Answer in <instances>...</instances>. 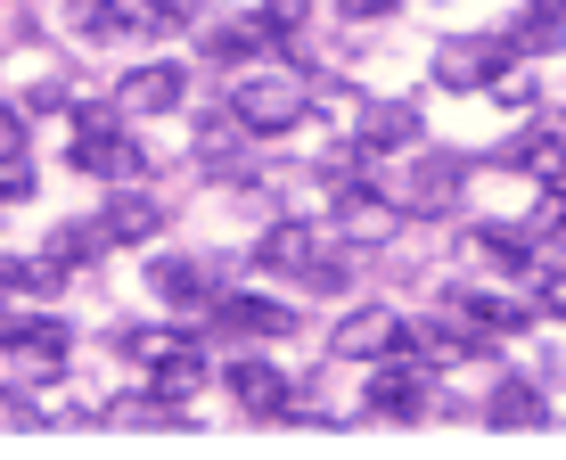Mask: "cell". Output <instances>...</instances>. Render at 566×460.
Here are the masks:
<instances>
[{
    "mask_svg": "<svg viewBox=\"0 0 566 460\" xmlns=\"http://www.w3.org/2000/svg\"><path fill=\"white\" fill-rule=\"evenodd\" d=\"M312 100H321V91H312L304 74H247V83L230 91V115L247 124V140H263V132H296L312 115Z\"/></svg>",
    "mask_w": 566,
    "mask_h": 460,
    "instance_id": "cell-1",
    "label": "cell"
},
{
    "mask_svg": "<svg viewBox=\"0 0 566 460\" xmlns=\"http://www.w3.org/2000/svg\"><path fill=\"white\" fill-rule=\"evenodd\" d=\"M501 66H517L510 33H501V42H452V50H436V83L443 91H484V83H501Z\"/></svg>",
    "mask_w": 566,
    "mask_h": 460,
    "instance_id": "cell-2",
    "label": "cell"
},
{
    "mask_svg": "<svg viewBox=\"0 0 566 460\" xmlns=\"http://www.w3.org/2000/svg\"><path fill=\"white\" fill-rule=\"evenodd\" d=\"M0 345H9L25 370H57V362H66V321L57 313H0Z\"/></svg>",
    "mask_w": 566,
    "mask_h": 460,
    "instance_id": "cell-3",
    "label": "cell"
},
{
    "mask_svg": "<svg viewBox=\"0 0 566 460\" xmlns=\"http://www.w3.org/2000/svg\"><path fill=\"white\" fill-rule=\"evenodd\" d=\"M411 140H419V107L411 100H369L361 124H354L361 157H395V148H411Z\"/></svg>",
    "mask_w": 566,
    "mask_h": 460,
    "instance_id": "cell-4",
    "label": "cell"
},
{
    "mask_svg": "<svg viewBox=\"0 0 566 460\" xmlns=\"http://www.w3.org/2000/svg\"><path fill=\"white\" fill-rule=\"evenodd\" d=\"M402 337H411V330H402L386 304H361V313L337 330V354H345V362H395V354H402Z\"/></svg>",
    "mask_w": 566,
    "mask_h": 460,
    "instance_id": "cell-5",
    "label": "cell"
},
{
    "mask_svg": "<svg viewBox=\"0 0 566 460\" xmlns=\"http://www.w3.org/2000/svg\"><path fill=\"white\" fill-rule=\"evenodd\" d=\"M74 165H83L91 181H132V172H140V148H132L115 124H83V140H74Z\"/></svg>",
    "mask_w": 566,
    "mask_h": 460,
    "instance_id": "cell-6",
    "label": "cell"
},
{
    "mask_svg": "<svg viewBox=\"0 0 566 460\" xmlns=\"http://www.w3.org/2000/svg\"><path fill=\"white\" fill-rule=\"evenodd\" d=\"M148 280H156L165 304H213L222 296V272H213L206 255H165V263H148Z\"/></svg>",
    "mask_w": 566,
    "mask_h": 460,
    "instance_id": "cell-7",
    "label": "cell"
},
{
    "mask_svg": "<svg viewBox=\"0 0 566 460\" xmlns=\"http://www.w3.org/2000/svg\"><path fill=\"white\" fill-rule=\"evenodd\" d=\"M361 411L369 419H427V378L419 370H369Z\"/></svg>",
    "mask_w": 566,
    "mask_h": 460,
    "instance_id": "cell-8",
    "label": "cell"
},
{
    "mask_svg": "<svg viewBox=\"0 0 566 460\" xmlns=\"http://www.w3.org/2000/svg\"><path fill=\"white\" fill-rule=\"evenodd\" d=\"M213 321H222L230 337H287L296 330V313L271 296H213Z\"/></svg>",
    "mask_w": 566,
    "mask_h": 460,
    "instance_id": "cell-9",
    "label": "cell"
},
{
    "mask_svg": "<svg viewBox=\"0 0 566 460\" xmlns=\"http://www.w3.org/2000/svg\"><path fill=\"white\" fill-rule=\"evenodd\" d=\"M321 255V239H312V222H271L263 239H255V263L263 272H280V280H304V263Z\"/></svg>",
    "mask_w": 566,
    "mask_h": 460,
    "instance_id": "cell-10",
    "label": "cell"
},
{
    "mask_svg": "<svg viewBox=\"0 0 566 460\" xmlns=\"http://www.w3.org/2000/svg\"><path fill=\"white\" fill-rule=\"evenodd\" d=\"M99 230H107V247H140V239H156V230H165V206L140 198V189H124V198L99 206Z\"/></svg>",
    "mask_w": 566,
    "mask_h": 460,
    "instance_id": "cell-11",
    "label": "cell"
},
{
    "mask_svg": "<svg viewBox=\"0 0 566 460\" xmlns=\"http://www.w3.org/2000/svg\"><path fill=\"white\" fill-rule=\"evenodd\" d=\"M337 222H345V239H395V206H386L378 198V189H369V181H345L337 189Z\"/></svg>",
    "mask_w": 566,
    "mask_h": 460,
    "instance_id": "cell-12",
    "label": "cell"
},
{
    "mask_svg": "<svg viewBox=\"0 0 566 460\" xmlns=\"http://www.w3.org/2000/svg\"><path fill=\"white\" fill-rule=\"evenodd\" d=\"M181 91H189V66H140V74H124L115 107H132V115H156V107H181Z\"/></svg>",
    "mask_w": 566,
    "mask_h": 460,
    "instance_id": "cell-13",
    "label": "cell"
},
{
    "mask_svg": "<svg viewBox=\"0 0 566 460\" xmlns=\"http://www.w3.org/2000/svg\"><path fill=\"white\" fill-rule=\"evenodd\" d=\"M443 313L476 321L484 337H517V330H525V304H510V296H476V288H452V296H443Z\"/></svg>",
    "mask_w": 566,
    "mask_h": 460,
    "instance_id": "cell-14",
    "label": "cell"
},
{
    "mask_svg": "<svg viewBox=\"0 0 566 460\" xmlns=\"http://www.w3.org/2000/svg\"><path fill=\"white\" fill-rule=\"evenodd\" d=\"M460 181H468V172H460L452 157H419L411 189H402V206H419V215H443V206L460 198Z\"/></svg>",
    "mask_w": 566,
    "mask_h": 460,
    "instance_id": "cell-15",
    "label": "cell"
},
{
    "mask_svg": "<svg viewBox=\"0 0 566 460\" xmlns=\"http://www.w3.org/2000/svg\"><path fill=\"white\" fill-rule=\"evenodd\" d=\"M107 337H115V354H132L140 370H156V362H172V354H189V345H198L189 330H107Z\"/></svg>",
    "mask_w": 566,
    "mask_h": 460,
    "instance_id": "cell-16",
    "label": "cell"
},
{
    "mask_svg": "<svg viewBox=\"0 0 566 460\" xmlns=\"http://www.w3.org/2000/svg\"><path fill=\"white\" fill-rule=\"evenodd\" d=\"M263 50H271L263 17H247V25H222V33H206V58H213V66H255Z\"/></svg>",
    "mask_w": 566,
    "mask_h": 460,
    "instance_id": "cell-17",
    "label": "cell"
},
{
    "mask_svg": "<svg viewBox=\"0 0 566 460\" xmlns=\"http://www.w3.org/2000/svg\"><path fill=\"white\" fill-rule=\"evenodd\" d=\"M484 419H493V428H542V419H551V402H542L534 387H525V378H510V387H493Z\"/></svg>",
    "mask_w": 566,
    "mask_h": 460,
    "instance_id": "cell-18",
    "label": "cell"
},
{
    "mask_svg": "<svg viewBox=\"0 0 566 460\" xmlns=\"http://www.w3.org/2000/svg\"><path fill=\"white\" fill-rule=\"evenodd\" d=\"M57 280H66V263H57V255H0V288H25V296H50Z\"/></svg>",
    "mask_w": 566,
    "mask_h": 460,
    "instance_id": "cell-19",
    "label": "cell"
},
{
    "mask_svg": "<svg viewBox=\"0 0 566 460\" xmlns=\"http://www.w3.org/2000/svg\"><path fill=\"white\" fill-rule=\"evenodd\" d=\"M476 247L501 263V272H534V239H525V230H476Z\"/></svg>",
    "mask_w": 566,
    "mask_h": 460,
    "instance_id": "cell-20",
    "label": "cell"
},
{
    "mask_svg": "<svg viewBox=\"0 0 566 460\" xmlns=\"http://www.w3.org/2000/svg\"><path fill=\"white\" fill-rule=\"evenodd\" d=\"M239 140H247V124H239V115L222 107V115H206V132H198V157H206V165H222V157H230Z\"/></svg>",
    "mask_w": 566,
    "mask_h": 460,
    "instance_id": "cell-21",
    "label": "cell"
},
{
    "mask_svg": "<svg viewBox=\"0 0 566 460\" xmlns=\"http://www.w3.org/2000/svg\"><path fill=\"white\" fill-rule=\"evenodd\" d=\"M304 288H312V296H345V288H354V255H312Z\"/></svg>",
    "mask_w": 566,
    "mask_h": 460,
    "instance_id": "cell-22",
    "label": "cell"
},
{
    "mask_svg": "<svg viewBox=\"0 0 566 460\" xmlns=\"http://www.w3.org/2000/svg\"><path fill=\"white\" fill-rule=\"evenodd\" d=\"M189 387H198V345H189V354H172V362H156V387H148V395H165V402H181Z\"/></svg>",
    "mask_w": 566,
    "mask_h": 460,
    "instance_id": "cell-23",
    "label": "cell"
},
{
    "mask_svg": "<svg viewBox=\"0 0 566 460\" xmlns=\"http://www.w3.org/2000/svg\"><path fill=\"white\" fill-rule=\"evenodd\" d=\"M99 247H107L99 222H66V230L50 239V255H57V263H83V255H99Z\"/></svg>",
    "mask_w": 566,
    "mask_h": 460,
    "instance_id": "cell-24",
    "label": "cell"
},
{
    "mask_svg": "<svg viewBox=\"0 0 566 460\" xmlns=\"http://www.w3.org/2000/svg\"><path fill=\"white\" fill-rule=\"evenodd\" d=\"M263 33H271V42H296V33H304V0H263Z\"/></svg>",
    "mask_w": 566,
    "mask_h": 460,
    "instance_id": "cell-25",
    "label": "cell"
},
{
    "mask_svg": "<svg viewBox=\"0 0 566 460\" xmlns=\"http://www.w3.org/2000/svg\"><path fill=\"white\" fill-rule=\"evenodd\" d=\"M0 428H42V402H25V395L0 387Z\"/></svg>",
    "mask_w": 566,
    "mask_h": 460,
    "instance_id": "cell-26",
    "label": "cell"
},
{
    "mask_svg": "<svg viewBox=\"0 0 566 460\" xmlns=\"http://www.w3.org/2000/svg\"><path fill=\"white\" fill-rule=\"evenodd\" d=\"M542 313L566 321V263H551V272H542Z\"/></svg>",
    "mask_w": 566,
    "mask_h": 460,
    "instance_id": "cell-27",
    "label": "cell"
},
{
    "mask_svg": "<svg viewBox=\"0 0 566 460\" xmlns=\"http://www.w3.org/2000/svg\"><path fill=\"white\" fill-rule=\"evenodd\" d=\"M25 107H33V115H57V107H66V83H50V74H42V83L25 91Z\"/></svg>",
    "mask_w": 566,
    "mask_h": 460,
    "instance_id": "cell-28",
    "label": "cell"
},
{
    "mask_svg": "<svg viewBox=\"0 0 566 460\" xmlns=\"http://www.w3.org/2000/svg\"><path fill=\"white\" fill-rule=\"evenodd\" d=\"M33 189V172H25V157H0V198H25Z\"/></svg>",
    "mask_w": 566,
    "mask_h": 460,
    "instance_id": "cell-29",
    "label": "cell"
},
{
    "mask_svg": "<svg viewBox=\"0 0 566 460\" xmlns=\"http://www.w3.org/2000/svg\"><path fill=\"white\" fill-rule=\"evenodd\" d=\"M17 148H25V132H17V115L0 107V157H17Z\"/></svg>",
    "mask_w": 566,
    "mask_h": 460,
    "instance_id": "cell-30",
    "label": "cell"
},
{
    "mask_svg": "<svg viewBox=\"0 0 566 460\" xmlns=\"http://www.w3.org/2000/svg\"><path fill=\"white\" fill-rule=\"evenodd\" d=\"M337 9H345V17H386L395 0H337Z\"/></svg>",
    "mask_w": 566,
    "mask_h": 460,
    "instance_id": "cell-31",
    "label": "cell"
},
{
    "mask_svg": "<svg viewBox=\"0 0 566 460\" xmlns=\"http://www.w3.org/2000/svg\"><path fill=\"white\" fill-rule=\"evenodd\" d=\"M534 9H542V17H558V25H566V0H534Z\"/></svg>",
    "mask_w": 566,
    "mask_h": 460,
    "instance_id": "cell-32",
    "label": "cell"
}]
</instances>
